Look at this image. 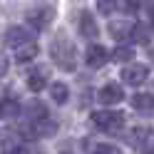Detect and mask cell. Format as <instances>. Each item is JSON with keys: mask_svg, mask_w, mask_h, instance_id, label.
Returning a JSON list of instances; mask_svg holds the SVG:
<instances>
[{"mask_svg": "<svg viewBox=\"0 0 154 154\" xmlns=\"http://www.w3.org/2000/svg\"><path fill=\"white\" fill-rule=\"evenodd\" d=\"M112 60H117V62H132V60H134V50H132V47L119 45L117 50L112 52Z\"/></svg>", "mask_w": 154, "mask_h": 154, "instance_id": "cell-16", "label": "cell"}, {"mask_svg": "<svg viewBox=\"0 0 154 154\" xmlns=\"http://www.w3.org/2000/svg\"><path fill=\"white\" fill-rule=\"evenodd\" d=\"M132 107L137 109L139 114H152L154 112V97L147 94V92H137L132 97Z\"/></svg>", "mask_w": 154, "mask_h": 154, "instance_id": "cell-10", "label": "cell"}, {"mask_svg": "<svg viewBox=\"0 0 154 154\" xmlns=\"http://www.w3.org/2000/svg\"><path fill=\"white\" fill-rule=\"evenodd\" d=\"M52 17H55V10H52V8L40 5V8H32V10H27L25 23H27V25H32L35 30H42V27L52 20Z\"/></svg>", "mask_w": 154, "mask_h": 154, "instance_id": "cell-4", "label": "cell"}, {"mask_svg": "<svg viewBox=\"0 0 154 154\" xmlns=\"http://www.w3.org/2000/svg\"><path fill=\"white\" fill-rule=\"evenodd\" d=\"M152 23H154V3H152Z\"/></svg>", "mask_w": 154, "mask_h": 154, "instance_id": "cell-24", "label": "cell"}, {"mask_svg": "<svg viewBox=\"0 0 154 154\" xmlns=\"http://www.w3.org/2000/svg\"><path fill=\"white\" fill-rule=\"evenodd\" d=\"M132 37H134V42H139V45H147L149 42V32H147V27H144V25H134Z\"/></svg>", "mask_w": 154, "mask_h": 154, "instance_id": "cell-17", "label": "cell"}, {"mask_svg": "<svg viewBox=\"0 0 154 154\" xmlns=\"http://www.w3.org/2000/svg\"><path fill=\"white\" fill-rule=\"evenodd\" d=\"M107 57H109V55H107V50H104L102 45H90L87 52H85V62L97 70V67H102L104 62H107Z\"/></svg>", "mask_w": 154, "mask_h": 154, "instance_id": "cell-8", "label": "cell"}, {"mask_svg": "<svg viewBox=\"0 0 154 154\" xmlns=\"http://www.w3.org/2000/svg\"><path fill=\"white\" fill-rule=\"evenodd\" d=\"M124 10H127V13H137L139 10V8H142V0H124Z\"/></svg>", "mask_w": 154, "mask_h": 154, "instance_id": "cell-20", "label": "cell"}, {"mask_svg": "<svg viewBox=\"0 0 154 154\" xmlns=\"http://www.w3.org/2000/svg\"><path fill=\"white\" fill-rule=\"evenodd\" d=\"M50 94L55 102H67V97H70V90H67L65 82H52L50 85Z\"/></svg>", "mask_w": 154, "mask_h": 154, "instance_id": "cell-14", "label": "cell"}, {"mask_svg": "<svg viewBox=\"0 0 154 154\" xmlns=\"http://www.w3.org/2000/svg\"><path fill=\"white\" fill-rule=\"evenodd\" d=\"M3 154H42V149L32 142H25V144H8L3 147Z\"/></svg>", "mask_w": 154, "mask_h": 154, "instance_id": "cell-11", "label": "cell"}, {"mask_svg": "<svg viewBox=\"0 0 154 154\" xmlns=\"http://www.w3.org/2000/svg\"><path fill=\"white\" fill-rule=\"evenodd\" d=\"M15 57H17V62H30L32 57H37V45H35V42H30V45H23V47H17Z\"/></svg>", "mask_w": 154, "mask_h": 154, "instance_id": "cell-13", "label": "cell"}, {"mask_svg": "<svg viewBox=\"0 0 154 154\" xmlns=\"http://www.w3.org/2000/svg\"><path fill=\"white\" fill-rule=\"evenodd\" d=\"M92 124L104 132H117L119 127H124V114L117 109H100L92 112Z\"/></svg>", "mask_w": 154, "mask_h": 154, "instance_id": "cell-2", "label": "cell"}, {"mask_svg": "<svg viewBox=\"0 0 154 154\" xmlns=\"http://www.w3.org/2000/svg\"><path fill=\"white\" fill-rule=\"evenodd\" d=\"M23 117H25V122H27V124L42 122V119H47V107H45L42 102H37V100L25 102V107H23Z\"/></svg>", "mask_w": 154, "mask_h": 154, "instance_id": "cell-7", "label": "cell"}, {"mask_svg": "<svg viewBox=\"0 0 154 154\" xmlns=\"http://www.w3.org/2000/svg\"><path fill=\"white\" fill-rule=\"evenodd\" d=\"M45 82H47L45 72H32L30 77H27V87H30L32 92H40V90H45Z\"/></svg>", "mask_w": 154, "mask_h": 154, "instance_id": "cell-15", "label": "cell"}, {"mask_svg": "<svg viewBox=\"0 0 154 154\" xmlns=\"http://www.w3.org/2000/svg\"><path fill=\"white\" fill-rule=\"evenodd\" d=\"M109 32L117 37V40H124V37H129L134 32V25H129V23H112L109 25Z\"/></svg>", "mask_w": 154, "mask_h": 154, "instance_id": "cell-12", "label": "cell"}, {"mask_svg": "<svg viewBox=\"0 0 154 154\" xmlns=\"http://www.w3.org/2000/svg\"><path fill=\"white\" fill-rule=\"evenodd\" d=\"M3 114H5V102L0 100V117H3Z\"/></svg>", "mask_w": 154, "mask_h": 154, "instance_id": "cell-23", "label": "cell"}, {"mask_svg": "<svg viewBox=\"0 0 154 154\" xmlns=\"http://www.w3.org/2000/svg\"><path fill=\"white\" fill-rule=\"evenodd\" d=\"M149 75L147 65H124L122 67V82L124 85H142Z\"/></svg>", "mask_w": 154, "mask_h": 154, "instance_id": "cell-5", "label": "cell"}, {"mask_svg": "<svg viewBox=\"0 0 154 154\" xmlns=\"http://www.w3.org/2000/svg\"><path fill=\"white\" fill-rule=\"evenodd\" d=\"M77 30H80L82 37H87V40H94V37H97L100 27H97V23H94L92 13H87V10H80V13H77Z\"/></svg>", "mask_w": 154, "mask_h": 154, "instance_id": "cell-6", "label": "cell"}, {"mask_svg": "<svg viewBox=\"0 0 154 154\" xmlns=\"http://www.w3.org/2000/svg\"><path fill=\"white\" fill-rule=\"evenodd\" d=\"M94 154H122L114 144H97L94 147Z\"/></svg>", "mask_w": 154, "mask_h": 154, "instance_id": "cell-18", "label": "cell"}, {"mask_svg": "<svg viewBox=\"0 0 154 154\" xmlns=\"http://www.w3.org/2000/svg\"><path fill=\"white\" fill-rule=\"evenodd\" d=\"M5 72H8V57H5V55H0V77H3Z\"/></svg>", "mask_w": 154, "mask_h": 154, "instance_id": "cell-21", "label": "cell"}, {"mask_svg": "<svg viewBox=\"0 0 154 154\" xmlns=\"http://www.w3.org/2000/svg\"><path fill=\"white\" fill-rule=\"evenodd\" d=\"M97 5H100V13H104V15H109L114 10V0H97Z\"/></svg>", "mask_w": 154, "mask_h": 154, "instance_id": "cell-19", "label": "cell"}, {"mask_svg": "<svg viewBox=\"0 0 154 154\" xmlns=\"http://www.w3.org/2000/svg\"><path fill=\"white\" fill-rule=\"evenodd\" d=\"M144 154H154V144H149V147L144 149Z\"/></svg>", "mask_w": 154, "mask_h": 154, "instance_id": "cell-22", "label": "cell"}, {"mask_svg": "<svg viewBox=\"0 0 154 154\" xmlns=\"http://www.w3.org/2000/svg\"><path fill=\"white\" fill-rule=\"evenodd\" d=\"M52 52V60L55 65L60 67V70H67V72H75L77 67V52H75V45L70 40H65V37H57L50 47Z\"/></svg>", "mask_w": 154, "mask_h": 154, "instance_id": "cell-1", "label": "cell"}, {"mask_svg": "<svg viewBox=\"0 0 154 154\" xmlns=\"http://www.w3.org/2000/svg\"><path fill=\"white\" fill-rule=\"evenodd\" d=\"M30 42H35V35L27 30V27H23V25H13V27H8L5 30V45L8 47H23V45H30Z\"/></svg>", "mask_w": 154, "mask_h": 154, "instance_id": "cell-3", "label": "cell"}, {"mask_svg": "<svg viewBox=\"0 0 154 154\" xmlns=\"http://www.w3.org/2000/svg\"><path fill=\"white\" fill-rule=\"evenodd\" d=\"M122 97H124V90L119 87V85H114V82H107L100 90V102L102 104H117Z\"/></svg>", "mask_w": 154, "mask_h": 154, "instance_id": "cell-9", "label": "cell"}]
</instances>
